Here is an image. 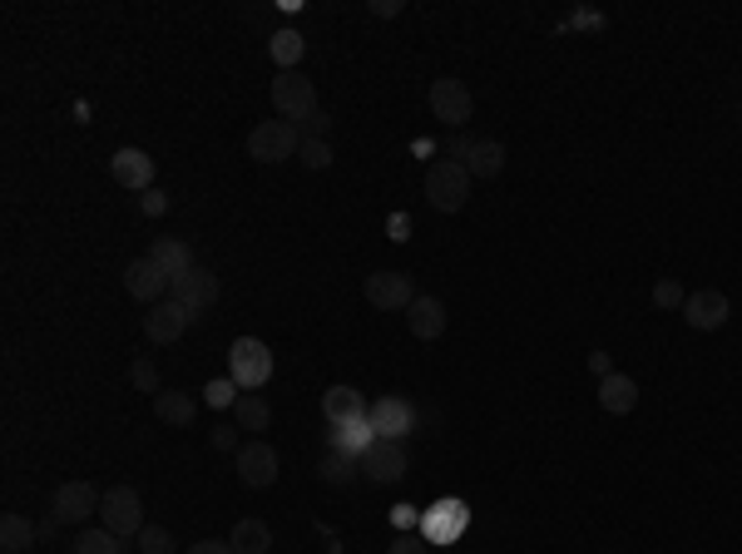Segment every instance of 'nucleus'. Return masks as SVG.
<instances>
[{"label":"nucleus","instance_id":"1","mask_svg":"<svg viewBox=\"0 0 742 554\" xmlns=\"http://www.w3.org/2000/svg\"><path fill=\"white\" fill-rule=\"evenodd\" d=\"M471 184L475 178L465 174L461 158H436V164L426 168V204L436 213H461L471 204Z\"/></svg>","mask_w":742,"mask_h":554},{"label":"nucleus","instance_id":"2","mask_svg":"<svg viewBox=\"0 0 742 554\" xmlns=\"http://www.w3.org/2000/svg\"><path fill=\"white\" fill-rule=\"evenodd\" d=\"M100 525L114 530L120 540H140L144 530V500L134 485H110L100 500Z\"/></svg>","mask_w":742,"mask_h":554},{"label":"nucleus","instance_id":"3","mask_svg":"<svg viewBox=\"0 0 742 554\" xmlns=\"http://www.w3.org/2000/svg\"><path fill=\"white\" fill-rule=\"evenodd\" d=\"M268 100H272V110H278L288 124H307V114H317V110H322V104H317L312 80H307L302 70H282L278 80H272Z\"/></svg>","mask_w":742,"mask_h":554},{"label":"nucleus","instance_id":"4","mask_svg":"<svg viewBox=\"0 0 742 554\" xmlns=\"http://www.w3.org/2000/svg\"><path fill=\"white\" fill-rule=\"evenodd\" d=\"M228 377L238 381L243 391H262L272 377V351L268 342H258V337H238V342L228 347Z\"/></svg>","mask_w":742,"mask_h":554},{"label":"nucleus","instance_id":"5","mask_svg":"<svg viewBox=\"0 0 742 554\" xmlns=\"http://www.w3.org/2000/svg\"><path fill=\"white\" fill-rule=\"evenodd\" d=\"M297 148H302V130L288 120H262L248 134V158H258V164H282Z\"/></svg>","mask_w":742,"mask_h":554},{"label":"nucleus","instance_id":"6","mask_svg":"<svg viewBox=\"0 0 742 554\" xmlns=\"http://www.w3.org/2000/svg\"><path fill=\"white\" fill-rule=\"evenodd\" d=\"M445 154L461 158L471 178H501V168H505V144H501V138H461V134H451Z\"/></svg>","mask_w":742,"mask_h":554},{"label":"nucleus","instance_id":"7","mask_svg":"<svg viewBox=\"0 0 742 554\" xmlns=\"http://www.w3.org/2000/svg\"><path fill=\"white\" fill-rule=\"evenodd\" d=\"M426 104L445 130H461V124H471V114H475V100H471V90H465V80H451V74L431 80Z\"/></svg>","mask_w":742,"mask_h":554},{"label":"nucleus","instance_id":"8","mask_svg":"<svg viewBox=\"0 0 742 554\" xmlns=\"http://www.w3.org/2000/svg\"><path fill=\"white\" fill-rule=\"evenodd\" d=\"M233 465H238V481L248 490H272V485H278V451H272L262 435H258V441H243L238 461H233Z\"/></svg>","mask_w":742,"mask_h":554},{"label":"nucleus","instance_id":"9","mask_svg":"<svg viewBox=\"0 0 742 554\" xmlns=\"http://www.w3.org/2000/svg\"><path fill=\"white\" fill-rule=\"evenodd\" d=\"M416 283H411L406 273L387 268V273H371L367 277V302L377 307V312H406L411 302H416Z\"/></svg>","mask_w":742,"mask_h":554},{"label":"nucleus","instance_id":"10","mask_svg":"<svg viewBox=\"0 0 742 554\" xmlns=\"http://www.w3.org/2000/svg\"><path fill=\"white\" fill-rule=\"evenodd\" d=\"M728 317H733L728 293H718V287H698V293H688L683 322L693 327V332H718V327H728Z\"/></svg>","mask_w":742,"mask_h":554},{"label":"nucleus","instance_id":"11","mask_svg":"<svg viewBox=\"0 0 742 554\" xmlns=\"http://www.w3.org/2000/svg\"><path fill=\"white\" fill-rule=\"evenodd\" d=\"M465 525H471L465 500H436L426 510V520H421V535H426V545H455L465 535Z\"/></svg>","mask_w":742,"mask_h":554},{"label":"nucleus","instance_id":"12","mask_svg":"<svg viewBox=\"0 0 742 554\" xmlns=\"http://www.w3.org/2000/svg\"><path fill=\"white\" fill-rule=\"evenodd\" d=\"M218 293H223L218 277L208 273L204 263H194V268H188L184 277H174V287H168V297H174L178 307H188L194 317H198V312H208V307L218 302Z\"/></svg>","mask_w":742,"mask_h":554},{"label":"nucleus","instance_id":"13","mask_svg":"<svg viewBox=\"0 0 742 554\" xmlns=\"http://www.w3.org/2000/svg\"><path fill=\"white\" fill-rule=\"evenodd\" d=\"M357 471H362L367 481H377V485L401 481V475H406V445H401V441H381V435H377V441L362 451Z\"/></svg>","mask_w":742,"mask_h":554},{"label":"nucleus","instance_id":"14","mask_svg":"<svg viewBox=\"0 0 742 554\" xmlns=\"http://www.w3.org/2000/svg\"><path fill=\"white\" fill-rule=\"evenodd\" d=\"M100 490L90 481H65L55 490V505H50V515L60 520V525H84L90 515H100Z\"/></svg>","mask_w":742,"mask_h":554},{"label":"nucleus","instance_id":"15","mask_svg":"<svg viewBox=\"0 0 742 554\" xmlns=\"http://www.w3.org/2000/svg\"><path fill=\"white\" fill-rule=\"evenodd\" d=\"M367 421H371V431H377L381 441H401V435L416 425V407H411L406 397H377L367 407Z\"/></svg>","mask_w":742,"mask_h":554},{"label":"nucleus","instance_id":"16","mask_svg":"<svg viewBox=\"0 0 742 554\" xmlns=\"http://www.w3.org/2000/svg\"><path fill=\"white\" fill-rule=\"evenodd\" d=\"M188 322H194V312H188V307H178L174 297H164V302L148 307V317H144V337H148L154 347H174L178 337L188 332Z\"/></svg>","mask_w":742,"mask_h":554},{"label":"nucleus","instance_id":"17","mask_svg":"<svg viewBox=\"0 0 742 554\" xmlns=\"http://www.w3.org/2000/svg\"><path fill=\"white\" fill-rule=\"evenodd\" d=\"M406 327H411V337H416V342H441L445 327H451L445 302H441V297H431V293H421L416 302L406 307Z\"/></svg>","mask_w":742,"mask_h":554},{"label":"nucleus","instance_id":"18","mask_svg":"<svg viewBox=\"0 0 742 554\" xmlns=\"http://www.w3.org/2000/svg\"><path fill=\"white\" fill-rule=\"evenodd\" d=\"M110 178H114L120 188L148 194V188H154V158H148L144 148H120V154L110 158Z\"/></svg>","mask_w":742,"mask_h":554},{"label":"nucleus","instance_id":"19","mask_svg":"<svg viewBox=\"0 0 742 554\" xmlns=\"http://www.w3.org/2000/svg\"><path fill=\"white\" fill-rule=\"evenodd\" d=\"M168 287H174V283H168V277L158 273L148 258H134L130 268H124V293H130L134 302H148V307H154V302H164V297H168Z\"/></svg>","mask_w":742,"mask_h":554},{"label":"nucleus","instance_id":"20","mask_svg":"<svg viewBox=\"0 0 742 554\" xmlns=\"http://www.w3.org/2000/svg\"><path fill=\"white\" fill-rule=\"evenodd\" d=\"M322 416L332 425H352V421H367V397L357 387H327L322 397Z\"/></svg>","mask_w":742,"mask_h":554},{"label":"nucleus","instance_id":"21","mask_svg":"<svg viewBox=\"0 0 742 554\" xmlns=\"http://www.w3.org/2000/svg\"><path fill=\"white\" fill-rule=\"evenodd\" d=\"M148 263H154L158 273L174 283V277H184L188 268H194V253H188V243L184 238H158V243H148V253H144Z\"/></svg>","mask_w":742,"mask_h":554},{"label":"nucleus","instance_id":"22","mask_svg":"<svg viewBox=\"0 0 742 554\" xmlns=\"http://www.w3.org/2000/svg\"><path fill=\"white\" fill-rule=\"evenodd\" d=\"M599 407L609 416H629L633 407H639V381L624 377V371H614V377L599 381Z\"/></svg>","mask_w":742,"mask_h":554},{"label":"nucleus","instance_id":"23","mask_svg":"<svg viewBox=\"0 0 742 554\" xmlns=\"http://www.w3.org/2000/svg\"><path fill=\"white\" fill-rule=\"evenodd\" d=\"M154 416L164 425H174V431H188V425L198 421V401L188 397V391H158V397H154Z\"/></svg>","mask_w":742,"mask_h":554},{"label":"nucleus","instance_id":"24","mask_svg":"<svg viewBox=\"0 0 742 554\" xmlns=\"http://www.w3.org/2000/svg\"><path fill=\"white\" fill-rule=\"evenodd\" d=\"M228 545H233V554H268V550H272V530H268V520L243 515L238 525L228 530Z\"/></svg>","mask_w":742,"mask_h":554},{"label":"nucleus","instance_id":"25","mask_svg":"<svg viewBox=\"0 0 742 554\" xmlns=\"http://www.w3.org/2000/svg\"><path fill=\"white\" fill-rule=\"evenodd\" d=\"M302 55H307V35H302V30L282 25V30H272V35H268V60L278 65V74L282 70H297V65H302Z\"/></svg>","mask_w":742,"mask_h":554},{"label":"nucleus","instance_id":"26","mask_svg":"<svg viewBox=\"0 0 742 554\" xmlns=\"http://www.w3.org/2000/svg\"><path fill=\"white\" fill-rule=\"evenodd\" d=\"M233 425H238V431H248V435H262L272 425V401L258 397V391H243L238 407H233Z\"/></svg>","mask_w":742,"mask_h":554},{"label":"nucleus","instance_id":"27","mask_svg":"<svg viewBox=\"0 0 742 554\" xmlns=\"http://www.w3.org/2000/svg\"><path fill=\"white\" fill-rule=\"evenodd\" d=\"M377 441V431H371V421H352V425H332V441H327V451H342L352 455V461H362V451Z\"/></svg>","mask_w":742,"mask_h":554},{"label":"nucleus","instance_id":"28","mask_svg":"<svg viewBox=\"0 0 742 554\" xmlns=\"http://www.w3.org/2000/svg\"><path fill=\"white\" fill-rule=\"evenodd\" d=\"M124 545H130V540H120L114 530H104V525H84L80 535H74L70 554H130Z\"/></svg>","mask_w":742,"mask_h":554},{"label":"nucleus","instance_id":"29","mask_svg":"<svg viewBox=\"0 0 742 554\" xmlns=\"http://www.w3.org/2000/svg\"><path fill=\"white\" fill-rule=\"evenodd\" d=\"M40 540V525H30V515H0V550L25 554Z\"/></svg>","mask_w":742,"mask_h":554},{"label":"nucleus","instance_id":"30","mask_svg":"<svg viewBox=\"0 0 742 554\" xmlns=\"http://www.w3.org/2000/svg\"><path fill=\"white\" fill-rule=\"evenodd\" d=\"M317 475H322V485L342 490V485L357 475V461H352V455H342V451H322V461H317Z\"/></svg>","mask_w":742,"mask_h":554},{"label":"nucleus","instance_id":"31","mask_svg":"<svg viewBox=\"0 0 742 554\" xmlns=\"http://www.w3.org/2000/svg\"><path fill=\"white\" fill-rule=\"evenodd\" d=\"M238 397H243V387L233 377H214L204 387V407H214V411H233V407H238Z\"/></svg>","mask_w":742,"mask_h":554},{"label":"nucleus","instance_id":"32","mask_svg":"<svg viewBox=\"0 0 742 554\" xmlns=\"http://www.w3.org/2000/svg\"><path fill=\"white\" fill-rule=\"evenodd\" d=\"M683 302H688V287L678 283V277H659V283H653V307H659V312H683Z\"/></svg>","mask_w":742,"mask_h":554},{"label":"nucleus","instance_id":"33","mask_svg":"<svg viewBox=\"0 0 742 554\" xmlns=\"http://www.w3.org/2000/svg\"><path fill=\"white\" fill-rule=\"evenodd\" d=\"M134 545H140V554H178L174 530H164V525H144Z\"/></svg>","mask_w":742,"mask_h":554},{"label":"nucleus","instance_id":"34","mask_svg":"<svg viewBox=\"0 0 742 554\" xmlns=\"http://www.w3.org/2000/svg\"><path fill=\"white\" fill-rule=\"evenodd\" d=\"M297 158H302L307 168H312V174H322V168H332V144H327V138H302V148H297Z\"/></svg>","mask_w":742,"mask_h":554},{"label":"nucleus","instance_id":"35","mask_svg":"<svg viewBox=\"0 0 742 554\" xmlns=\"http://www.w3.org/2000/svg\"><path fill=\"white\" fill-rule=\"evenodd\" d=\"M130 387H134V391H144V397H158V391H164V387H158V367H154L148 357H134V367H130Z\"/></svg>","mask_w":742,"mask_h":554},{"label":"nucleus","instance_id":"36","mask_svg":"<svg viewBox=\"0 0 742 554\" xmlns=\"http://www.w3.org/2000/svg\"><path fill=\"white\" fill-rule=\"evenodd\" d=\"M297 130H302V138H327L332 134V114L317 110V114H307V124H297Z\"/></svg>","mask_w":742,"mask_h":554},{"label":"nucleus","instance_id":"37","mask_svg":"<svg viewBox=\"0 0 742 554\" xmlns=\"http://www.w3.org/2000/svg\"><path fill=\"white\" fill-rule=\"evenodd\" d=\"M565 30H604V16L599 10H575V16L565 20Z\"/></svg>","mask_w":742,"mask_h":554},{"label":"nucleus","instance_id":"38","mask_svg":"<svg viewBox=\"0 0 742 554\" xmlns=\"http://www.w3.org/2000/svg\"><path fill=\"white\" fill-rule=\"evenodd\" d=\"M144 213H148V218H164V213H168V194H164V188H148V194H144Z\"/></svg>","mask_w":742,"mask_h":554},{"label":"nucleus","instance_id":"39","mask_svg":"<svg viewBox=\"0 0 742 554\" xmlns=\"http://www.w3.org/2000/svg\"><path fill=\"white\" fill-rule=\"evenodd\" d=\"M387 554H426V535H401Z\"/></svg>","mask_w":742,"mask_h":554},{"label":"nucleus","instance_id":"40","mask_svg":"<svg viewBox=\"0 0 742 554\" xmlns=\"http://www.w3.org/2000/svg\"><path fill=\"white\" fill-rule=\"evenodd\" d=\"M585 361H589V371H594L599 381H604V377H614V357H609V351H589Z\"/></svg>","mask_w":742,"mask_h":554},{"label":"nucleus","instance_id":"41","mask_svg":"<svg viewBox=\"0 0 742 554\" xmlns=\"http://www.w3.org/2000/svg\"><path fill=\"white\" fill-rule=\"evenodd\" d=\"M214 451H238V431L233 425H214Z\"/></svg>","mask_w":742,"mask_h":554},{"label":"nucleus","instance_id":"42","mask_svg":"<svg viewBox=\"0 0 742 554\" xmlns=\"http://www.w3.org/2000/svg\"><path fill=\"white\" fill-rule=\"evenodd\" d=\"M188 554H233L228 540H198V545H188Z\"/></svg>","mask_w":742,"mask_h":554},{"label":"nucleus","instance_id":"43","mask_svg":"<svg viewBox=\"0 0 742 554\" xmlns=\"http://www.w3.org/2000/svg\"><path fill=\"white\" fill-rule=\"evenodd\" d=\"M371 16H377V20H391V16H401V0H371Z\"/></svg>","mask_w":742,"mask_h":554},{"label":"nucleus","instance_id":"44","mask_svg":"<svg viewBox=\"0 0 742 554\" xmlns=\"http://www.w3.org/2000/svg\"><path fill=\"white\" fill-rule=\"evenodd\" d=\"M391 525L411 530V525H416V510H411V505H396V510H391Z\"/></svg>","mask_w":742,"mask_h":554},{"label":"nucleus","instance_id":"45","mask_svg":"<svg viewBox=\"0 0 742 554\" xmlns=\"http://www.w3.org/2000/svg\"><path fill=\"white\" fill-rule=\"evenodd\" d=\"M391 233H396V243H406V233H411V218H406V213H396V218H391Z\"/></svg>","mask_w":742,"mask_h":554}]
</instances>
